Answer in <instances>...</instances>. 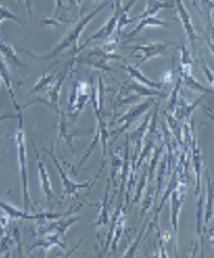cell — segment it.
Instances as JSON below:
<instances>
[{"label":"cell","instance_id":"obj_1","mask_svg":"<svg viewBox=\"0 0 214 258\" xmlns=\"http://www.w3.org/2000/svg\"><path fill=\"white\" fill-rule=\"evenodd\" d=\"M109 4H110V0H108V2L102 4L101 6H98L95 10H93L90 14H88L87 16L84 17V18L78 23V25H76V27L74 28V30L68 34V36L65 37V38L61 41L60 44H59L58 46H56V47H54L50 52H48V53H46V54H44V55H38V54L33 53L32 51H30L28 49L21 48V49H19V50H20L21 52H24V53L28 54V55L31 56V58L38 59V60H48V59H52V58H54V56L58 55L59 53H61L62 51H64L65 49L70 48V47H74V49H75V50H74V53L76 54V53L78 52L77 50H79V47H78V46H79V39H80V37H81L83 31L85 30V27L87 26L88 23L97 15V14H98L99 12H101L106 6H108Z\"/></svg>","mask_w":214,"mask_h":258},{"label":"cell","instance_id":"obj_2","mask_svg":"<svg viewBox=\"0 0 214 258\" xmlns=\"http://www.w3.org/2000/svg\"><path fill=\"white\" fill-rule=\"evenodd\" d=\"M19 126L16 133V142L18 150V161L20 166L21 180H22V191H23V209L26 211L28 207L32 205V200L28 190V178H27V160H26V146H25V135L23 126V114L21 110L18 114Z\"/></svg>","mask_w":214,"mask_h":258},{"label":"cell","instance_id":"obj_3","mask_svg":"<svg viewBox=\"0 0 214 258\" xmlns=\"http://www.w3.org/2000/svg\"><path fill=\"white\" fill-rule=\"evenodd\" d=\"M89 99V87L88 85L84 82H79L75 85L73 93L70 95L68 112L71 117L78 116L80 112L83 111L84 106Z\"/></svg>","mask_w":214,"mask_h":258},{"label":"cell","instance_id":"obj_4","mask_svg":"<svg viewBox=\"0 0 214 258\" xmlns=\"http://www.w3.org/2000/svg\"><path fill=\"white\" fill-rule=\"evenodd\" d=\"M176 45L174 42H157V43H151V44L147 45H136L132 46V53H135L136 51H140V55H136V58L141 59L140 64H144L148 62L151 59L156 58V56L163 55L170 46Z\"/></svg>","mask_w":214,"mask_h":258},{"label":"cell","instance_id":"obj_5","mask_svg":"<svg viewBox=\"0 0 214 258\" xmlns=\"http://www.w3.org/2000/svg\"><path fill=\"white\" fill-rule=\"evenodd\" d=\"M113 2L115 3V6H114L113 14H112L111 18L101 28H99V30L92 37H90L87 41H86L78 51H81L83 48H85L86 46L89 44V43H91L94 40L107 39L112 35V33L114 32V30H115L116 26H117L119 13H120V10H121V0H113Z\"/></svg>","mask_w":214,"mask_h":258},{"label":"cell","instance_id":"obj_6","mask_svg":"<svg viewBox=\"0 0 214 258\" xmlns=\"http://www.w3.org/2000/svg\"><path fill=\"white\" fill-rule=\"evenodd\" d=\"M175 8L177 9L178 12V16L179 19L183 25V28L185 33H186V36L190 42L191 47L193 49V53H194V49H195V42L198 39V36L195 33V30L193 27V23L191 20V16L187 10V8L185 7L183 0H176V5Z\"/></svg>","mask_w":214,"mask_h":258},{"label":"cell","instance_id":"obj_7","mask_svg":"<svg viewBox=\"0 0 214 258\" xmlns=\"http://www.w3.org/2000/svg\"><path fill=\"white\" fill-rule=\"evenodd\" d=\"M43 150H44L47 154H49V156L51 157V159H52L53 162L55 163L56 167H58L59 173L61 174V177H62V180H63V185H64V194H63V197L76 195L80 189H82V188H87L90 184H92V183L95 182V180H90V181L86 182V183H75L74 181H71V180L67 177V175L65 174V171L63 170L62 166L59 164V161L56 160V157L54 156L53 152H50V150H46V149H43Z\"/></svg>","mask_w":214,"mask_h":258},{"label":"cell","instance_id":"obj_8","mask_svg":"<svg viewBox=\"0 0 214 258\" xmlns=\"http://www.w3.org/2000/svg\"><path fill=\"white\" fill-rule=\"evenodd\" d=\"M76 62V59H74L69 64H67L66 68L63 70V73L60 75L58 81L55 82V84H53L51 87H49V89L47 90V95H48V102L46 103L47 106L55 109L56 111L59 112V99H60V93H61V89L62 86L66 80V77L69 74V70L71 69V67L74 66V63Z\"/></svg>","mask_w":214,"mask_h":258},{"label":"cell","instance_id":"obj_9","mask_svg":"<svg viewBox=\"0 0 214 258\" xmlns=\"http://www.w3.org/2000/svg\"><path fill=\"white\" fill-rule=\"evenodd\" d=\"M58 127H59V138L64 139L67 142V145H69L70 148L73 150H74L73 141L76 136L88 135L93 132V130H84V128H79V127H70L69 124H67V122H66L65 114L63 111L61 114V117L59 118Z\"/></svg>","mask_w":214,"mask_h":258},{"label":"cell","instance_id":"obj_10","mask_svg":"<svg viewBox=\"0 0 214 258\" xmlns=\"http://www.w3.org/2000/svg\"><path fill=\"white\" fill-rule=\"evenodd\" d=\"M153 103H154V99H153V97H151V99L146 100L145 103H141V104L137 105L136 107L132 108L130 111H128V112L125 114L124 116H122V118H120V119L117 120V123H120V122L125 121L124 126H122L119 131L113 132L112 134L119 133V134H118V136H119L120 133H122L123 131H125V128H127L128 126H130L137 118H139V117L142 115V114H144V112L147 111V110L152 106Z\"/></svg>","mask_w":214,"mask_h":258},{"label":"cell","instance_id":"obj_11","mask_svg":"<svg viewBox=\"0 0 214 258\" xmlns=\"http://www.w3.org/2000/svg\"><path fill=\"white\" fill-rule=\"evenodd\" d=\"M0 208L5 210L10 214V217L13 219H26V220H40V219H55V218H60L62 217V214H53V213H40L36 214V216H31V214H27L26 211L22 212L15 207L11 206L10 204L5 203L4 201H0Z\"/></svg>","mask_w":214,"mask_h":258},{"label":"cell","instance_id":"obj_12","mask_svg":"<svg viewBox=\"0 0 214 258\" xmlns=\"http://www.w3.org/2000/svg\"><path fill=\"white\" fill-rule=\"evenodd\" d=\"M34 149H35V153H36V157H37V162H38V168H39V175H40V179H41V184H42V190L44 191L47 200L51 201V199L53 198L54 194H53V189H52V186H51V182L47 173V169L45 168L44 163L41 160L40 158V155L37 151V148L34 143Z\"/></svg>","mask_w":214,"mask_h":258},{"label":"cell","instance_id":"obj_13","mask_svg":"<svg viewBox=\"0 0 214 258\" xmlns=\"http://www.w3.org/2000/svg\"><path fill=\"white\" fill-rule=\"evenodd\" d=\"M0 77H2V80H3L4 84H6V86H7V88L9 90V93H10V96L12 98V102H13L14 106H15L16 110L20 111L21 109H20V107L17 103L16 94H15V92H14V89H13V81H12L11 73H10V69H9V65L2 55H0Z\"/></svg>","mask_w":214,"mask_h":258},{"label":"cell","instance_id":"obj_14","mask_svg":"<svg viewBox=\"0 0 214 258\" xmlns=\"http://www.w3.org/2000/svg\"><path fill=\"white\" fill-rule=\"evenodd\" d=\"M121 67L126 71L128 75H130L131 78L137 80L141 85L148 86V87L154 88V89H161L163 87V83L153 82L152 80L148 79L144 74H142L137 67H134V66H131V65H124V66H121Z\"/></svg>","mask_w":214,"mask_h":258},{"label":"cell","instance_id":"obj_15","mask_svg":"<svg viewBox=\"0 0 214 258\" xmlns=\"http://www.w3.org/2000/svg\"><path fill=\"white\" fill-rule=\"evenodd\" d=\"M165 9H175V5L164 3V2H161V0H147V7H146L145 12L142 13L141 15L137 16L136 18L138 20V19H142L146 17L155 16L157 13L160 12L161 10H165Z\"/></svg>","mask_w":214,"mask_h":258},{"label":"cell","instance_id":"obj_16","mask_svg":"<svg viewBox=\"0 0 214 258\" xmlns=\"http://www.w3.org/2000/svg\"><path fill=\"white\" fill-rule=\"evenodd\" d=\"M140 20L141 21L138 23L136 28H134V30L131 33H128L127 35H125V38H132V37L136 36L140 31L144 30V28L149 27V26H163V27H167V26L170 25L169 22L161 20L159 18H157L156 16L146 17V18H142Z\"/></svg>","mask_w":214,"mask_h":258},{"label":"cell","instance_id":"obj_17","mask_svg":"<svg viewBox=\"0 0 214 258\" xmlns=\"http://www.w3.org/2000/svg\"><path fill=\"white\" fill-rule=\"evenodd\" d=\"M56 64H58V61H55L47 70L44 71V74L41 76V78L39 79V81L36 83V85L34 87L30 90V94L35 93V92H39L42 91L43 89H45L46 87H49V85L51 83V81L53 80L54 76L56 75V69L51 70Z\"/></svg>","mask_w":214,"mask_h":258},{"label":"cell","instance_id":"obj_18","mask_svg":"<svg viewBox=\"0 0 214 258\" xmlns=\"http://www.w3.org/2000/svg\"><path fill=\"white\" fill-rule=\"evenodd\" d=\"M137 2V0H130L124 7H121L120 13H119V18H118V22H117V35L118 37L121 35V32L123 30V27L131 24L135 21H137V18H130L128 17V13H130L132 7L134 6V4Z\"/></svg>","mask_w":214,"mask_h":258},{"label":"cell","instance_id":"obj_19","mask_svg":"<svg viewBox=\"0 0 214 258\" xmlns=\"http://www.w3.org/2000/svg\"><path fill=\"white\" fill-rule=\"evenodd\" d=\"M184 190L180 191L179 189H177L176 191H174L173 199H171V200H173V218H171V221H173V227H174L175 232L178 231V216H179L180 208L182 206V203L184 201V197H185V191Z\"/></svg>","mask_w":214,"mask_h":258},{"label":"cell","instance_id":"obj_20","mask_svg":"<svg viewBox=\"0 0 214 258\" xmlns=\"http://www.w3.org/2000/svg\"><path fill=\"white\" fill-rule=\"evenodd\" d=\"M0 51H2L5 59L11 61L12 63L22 66V63L20 62L18 55H17V49L14 48L11 44L6 43L3 38H0Z\"/></svg>","mask_w":214,"mask_h":258},{"label":"cell","instance_id":"obj_21","mask_svg":"<svg viewBox=\"0 0 214 258\" xmlns=\"http://www.w3.org/2000/svg\"><path fill=\"white\" fill-rule=\"evenodd\" d=\"M125 87L135 91V93L138 94V96H163V93L158 90H153L152 88L145 87V85L136 84V83H125Z\"/></svg>","mask_w":214,"mask_h":258},{"label":"cell","instance_id":"obj_22","mask_svg":"<svg viewBox=\"0 0 214 258\" xmlns=\"http://www.w3.org/2000/svg\"><path fill=\"white\" fill-rule=\"evenodd\" d=\"M7 19L15 21V22H17L19 24H24L25 23L19 17H17L16 15H14V14L11 11H9L6 7L0 5V23H2L4 20H7ZM0 38H2V36H0Z\"/></svg>","mask_w":214,"mask_h":258},{"label":"cell","instance_id":"obj_23","mask_svg":"<svg viewBox=\"0 0 214 258\" xmlns=\"http://www.w3.org/2000/svg\"><path fill=\"white\" fill-rule=\"evenodd\" d=\"M212 198H213L212 185L208 177V202H207V209H206V225H208L209 220L211 219V216H212Z\"/></svg>","mask_w":214,"mask_h":258},{"label":"cell","instance_id":"obj_24","mask_svg":"<svg viewBox=\"0 0 214 258\" xmlns=\"http://www.w3.org/2000/svg\"><path fill=\"white\" fill-rule=\"evenodd\" d=\"M201 3L205 10L208 12V15L210 14V11L213 9V0H201Z\"/></svg>","mask_w":214,"mask_h":258},{"label":"cell","instance_id":"obj_25","mask_svg":"<svg viewBox=\"0 0 214 258\" xmlns=\"http://www.w3.org/2000/svg\"><path fill=\"white\" fill-rule=\"evenodd\" d=\"M202 62H203V69L205 70V74H206V76H207V78H208V81H209V83H213V75H212V73L210 71V69L207 67V64L205 63V61L204 60H202Z\"/></svg>","mask_w":214,"mask_h":258},{"label":"cell","instance_id":"obj_26","mask_svg":"<svg viewBox=\"0 0 214 258\" xmlns=\"http://www.w3.org/2000/svg\"><path fill=\"white\" fill-rule=\"evenodd\" d=\"M63 8V0H55V12L53 17H56L59 14V11Z\"/></svg>","mask_w":214,"mask_h":258},{"label":"cell","instance_id":"obj_27","mask_svg":"<svg viewBox=\"0 0 214 258\" xmlns=\"http://www.w3.org/2000/svg\"><path fill=\"white\" fill-rule=\"evenodd\" d=\"M24 2H25V5H26V8H27L28 13H30L31 15L33 16V15H34V12H33V5H32V2H31V0H24Z\"/></svg>","mask_w":214,"mask_h":258},{"label":"cell","instance_id":"obj_28","mask_svg":"<svg viewBox=\"0 0 214 258\" xmlns=\"http://www.w3.org/2000/svg\"><path fill=\"white\" fill-rule=\"evenodd\" d=\"M12 119V118H18V115H4V116H0V121H4L6 119Z\"/></svg>","mask_w":214,"mask_h":258},{"label":"cell","instance_id":"obj_29","mask_svg":"<svg viewBox=\"0 0 214 258\" xmlns=\"http://www.w3.org/2000/svg\"><path fill=\"white\" fill-rule=\"evenodd\" d=\"M69 3L71 6H76L77 5V0H69Z\"/></svg>","mask_w":214,"mask_h":258},{"label":"cell","instance_id":"obj_30","mask_svg":"<svg viewBox=\"0 0 214 258\" xmlns=\"http://www.w3.org/2000/svg\"><path fill=\"white\" fill-rule=\"evenodd\" d=\"M82 2H83V0H77V3H78V5H79V6H81Z\"/></svg>","mask_w":214,"mask_h":258},{"label":"cell","instance_id":"obj_31","mask_svg":"<svg viewBox=\"0 0 214 258\" xmlns=\"http://www.w3.org/2000/svg\"><path fill=\"white\" fill-rule=\"evenodd\" d=\"M3 80H2V77H0V87H2V85H3Z\"/></svg>","mask_w":214,"mask_h":258},{"label":"cell","instance_id":"obj_32","mask_svg":"<svg viewBox=\"0 0 214 258\" xmlns=\"http://www.w3.org/2000/svg\"><path fill=\"white\" fill-rule=\"evenodd\" d=\"M0 155H2V154H0Z\"/></svg>","mask_w":214,"mask_h":258}]
</instances>
